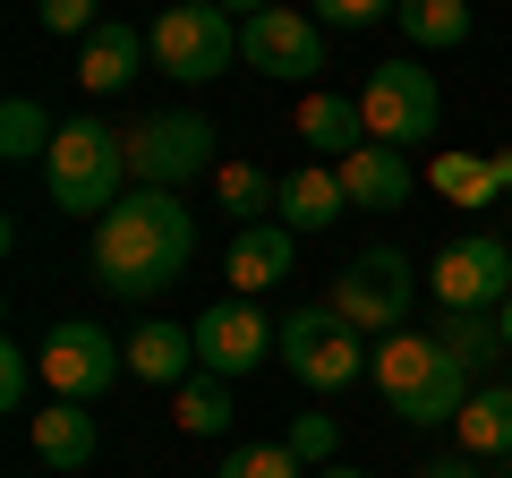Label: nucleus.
Returning a JSON list of instances; mask_svg holds the SVG:
<instances>
[{
  "label": "nucleus",
  "mask_w": 512,
  "mask_h": 478,
  "mask_svg": "<svg viewBox=\"0 0 512 478\" xmlns=\"http://www.w3.org/2000/svg\"><path fill=\"white\" fill-rule=\"evenodd\" d=\"M188 257H197V214L180 205V188H128L94 222V282L111 299H154L188 274Z\"/></svg>",
  "instance_id": "f257e3e1"
},
{
  "label": "nucleus",
  "mask_w": 512,
  "mask_h": 478,
  "mask_svg": "<svg viewBox=\"0 0 512 478\" xmlns=\"http://www.w3.org/2000/svg\"><path fill=\"white\" fill-rule=\"evenodd\" d=\"M367 376L384 385V402L402 410L410 427H444V419H461V402L478 393V376L461 368L436 333H384L376 359H367Z\"/></svg>",
  "instance_id": "f03ea898"
},
{
  "label": "nucleus",
  "mask_w": 512,
  "mask_h": 478,
  "mask_svg": "<svg viewBox=\"0 0 512 478\" xmlns=\"http://www.w3.org/2000/svg\"><path fill=\"white\" fill-rule=\"evenodd\" d=\"M43 171H52V205L60 214H94L103 222L111 205L128 197L120 171H128V137H111L94 111H77V120H60L52 154H43Z\"/></svg>",
  "instance_id": "7ed1b4c3"
},
{
  "label": "nucleus",
  "mask_w": 512,
  "mask_h": 478,
  "mask_svg": "<svg viewBox=\"0 0 512 478\" xmlns=\"http://www.w3.org/2000/svg\"><path fill=\"white\" fill-rule=\"evenodd\" d=\"M146 43H154V69H163V77H180V86H214V77L239 60V18L222 9V0H171Z\"/></svg>",
  "instance_id": "20e7f679"
},
{
  "label": "nucleus",
  "mask_w": 512,
  "mask_h": 478,
  "mask_svg": "<svg viewBox=\"0 0 512 478\" xmlns=\"http://www.w3.org/2000/svg\"><path fill=\"white\" fill-rule=\"evenodd\" d=\"M367 359H376V342H367V333L350 325L333 299H316V308H291V316H282V368H291L299 385L333 393V385H350Z\"/></svg>",
  "instance_id": "39448f33"
},
{
  "label": "nucleus",
  "mask_w": 512,
  "mask_h": 478,
  "mask_svg": "<svg viewBox=\"0 0 512 478\" xmlns=\"http://www.w3.org/2000/svg\"><path fill=\"white\" fill-rule=\"evenodd\" d=\"M205 171H222L205 111H154V120L128 129V180L137 188H188V180H205Z\"/></svg>",
  "instance_id": "423d86ee"
},
{
  "label": "nucleus",
  "mask_w": 512,
  "mask_h": 478,
  "mask_svg": "<svg viewBox=\"0 0 512 478\" xmlns=\"http://www.w3.org/2000/svg\"><path fill=\"white\" fill-rule=\"evenodd\" d=\"M359 111H367V137H376V146H402L410 154L419 137H436V120H444L436 69H419V60H384V69H367Z\"/></svg>",
  "instance_id": "0eeeda50"
},
{
  "label": "nucleus",
  "mask_w": 512,
  "mask_h": 478,
  "mask_svg": "<svg viewBox=\"0 0 512 478\" xmlns=\"http://www.w3.org/2000/svg\"><path fill=\"white\" fill-rule=\"evenodd\" d=\"M410 299H419V265H410L402 248H367V257H350L342 274H333V308H342L350 325L367 333V342L402 333Z\"/></svg>",
  "instance_id": "6e6552de"
},
{
  "label": "nucleus",
  "mask_w": 512,
  "mask_h": 478,
  "mask_svg": "<svg viewBox=\"0 0 512 478\" xmlns=\"http://www.w3.org/2000/svg\"><path fill=\"white\" fill-rule=\"evenodd\" d=\"M43 385H52V402H103L111 385H120L128 368V342H111L103 325H86V316H69V325L43 333Z\"/></svg>",
  "instance_id": "1a4fd4ad"
},
{
  "label": "nucleus",
  "mask_w": 512,
  "mask_h": 478,
  "mask_svg": "<svg viewBox=\"0 0 512 478\" xmlns=\"http://www.w3.org/2000/svg\"><path fill=\"white\" fill-rule=\"evenodd\" d=\"M239 60H248L256 77H291V86H308V77H325V26L308 18V9H256L248 26H239Z\"/></svg>",
  "instance_id": "9d476101"
},
{
  "label": "nucleus",
  "mask_w": 512,
  "mask_h": 478,
  "mask_svg": "<svg viewBox=\"0 0 512 478\" xmlns=\"http://www.w3.org/2000/svg\"><path fill=\"white\" fill-rule=\"evenodd\" d=\"M265 350H282V325L256 299H214L197 316V368L205 376H248Z\"/></svg>",
  "instance_id": "9b49d317"
},
{
  "label": "nucleus",
  "mask_w": 512,
  "mask_h": 478,
  "mask_svg": "<svg viewBox=\"0 0 512 478\" xmlns=\"http://www.w3.org/2000/svg\"><path fill=\"white\" fill-rule=\"evenodd\" d=\"M427 291H436L444 308H504L512 299V248L495 231L453 239V248L436 257V274H427Z\"/></svg>",
  "instance_id": "f8f14e48"
},
{
  "label": "nucleus",
  "mask_w": 512,
  "mask_h": 478,
  "mask_svg": "<svg viewBox=\"0 0 512 478\" xmlns=\"http://www.w3.org/2000/svg\"><path fill=\"white\" fill-rule=\"evenodd\" d=\"M342 188H350V205H367V214H393V205H410V180H419V171H410V154L402 146H376V137H367L359 154H342Z\"/></svg>",
  "instance_id": "ddd939ff"
},
{
  "label": "nucleus",
  "mask_w": 512,
  "mask_h": 478,
  "mask_svg": "<svg viewBox=\"0 0 512 478\" xmlns=\"http://www.w3.org/2000/svg\"><path fill=\"white\" fill-rule=\"evenodd\" d=\"M291 222H239V239H231V291L239 299H256V291H274V282H291Z\"/></svg>",
  "instance_id": "4468645a"
},
{
  "label": "nucleus",
  "mask_w": 512,
  "mask_h": 478,
  "mask_svg": "<svg viewBox=\"0 0 512 478\" xmlns=\"http://www.w3.org/2000/svg\"><path fill=\"white\" fill-rule=\"evenodd\" d=\"M146 52H154V43L137 35V26L103 18V26L86 35V52H77V86H86V94H120L128 77H137V60H146Z\"/></svg>",
  "instance_id": "2eb2a0df"
},
{
  "label": "nucleus",
  "mask_w": 512,
  "mask_h": 478,
  "mask_svg": "<svg viewBox=\"0 0 512 478\" xmlns=\"http://www.w3.org/2000/svg\"><path fill=\"white\" fill-rule=\"evenodd\" d=\"M128 376H146V385H188L197 376V325H137L128 333Z\"/></svg>",
  "instance_id": "dca6fc26"
},
{
  "label": "nucleus",
  "mask_w": 512,
  "mask_h": 478,
  "mask_svg": "<svg viewBox=\"0 0 512 478\" xmlns=\"http://www.w3.org/2000/svg\"><path fill=\"white\" fill-rule=\"evenodd\" d=\"M342 214H350V188H342L333 163H308V171L282 180V214L274 222H291V231H325V222H342Z\"/></svg>",
  "instance_id": "f3484780"
},
{
  "label": "nucleus",
  "mask_w": 512,
  "mask_h": 478,
  "mask_svg": "<svg viewBox=\"0 0 512 478\" xmlns=\"http://www.w3.org/2000/svg\"><path fill=\"white\" fill-rule=\"evenodd\" d=\"M35 453L52 461V470H86V461L103 453L94 410H86V402H43V410H35Z\"/></svg>",
  "instance_id": "a211bd4d"
},
{
  "label": "nucleus",
  "mask_w": 512,
  "mask_h": 478,
  "mask_svg": "<svg viewBox=\"0 0 512 478\" xmlns=\"http://www.w3.org/2000/svg\"><path fill=\"white\" fill-rule=\"evenodd\" d=\"M453 427H461V453L470 461H504L512 453V385H478Z\"/></svg>",
  "instance_id": "6ab92c4d"
},
{
  "label": "nucleus",
  "mask_w": 512,
  "mask_h": 478,
  "mask_svg": "<svg viewBox=\"0 0 512 478\" xmlns=\"http://www.w3.org/2000/svg\"><path fill=\"white\" fill-rule=\"evenodd\" d=\"M299 137H308L325 163H342V154L367 146V111L342 103V94H308V103H299Z\"/></svg>",
  "instance_id": "aec40b11"
},
{
  "label": "nucleus",
  "mask_w": 512,
  "mask_h": 478,
  "mask_svg": "<svg viewBox=\"0 0 512 478\" xmlns=\"http://www.w3.org/2000/svg\"><path fill=\"white\" fill-rule=\"evenodd\" d=\"M393 26H402L410 43H419V52H453V43H470V0H402V9H393Z\"/></svg>",
  "instance_id": "412c9836"
},
{
  "label": "nucleus",
  "mask_w": 512,
  "mask_h": 478,
  "mask_svg": "<svg viewBox=\"0 0 512 478\" xmlns=\"http://www.w3.org/2000/svg\"><path fill=\"white\" fill-rule=\"evenodd\" d=\"M214 197H222L231 222H274L282 214V180H274V171H256V163H222L214 171Z\"/></svg>",
  "instance_id": "4be33fe9"
},
{
  "label": "nucleus",
  "mask_w": 512,
  "mask_h": 478,
  "mask_svg": "<svg viewBox=\"0 0 512 478\" xmlns=\"http://www.w3.org/2000/svg\"><path fill=\"white\" fill-rule=\"evenodd\" d=\"M436 342L444 350H453V359H461V368H487V359H495V350H504V316H495V308H444V325H436Z\"/></svg>",
  "instance_id": "5701e85b"
},
{
  "label": "nucleus",
  "mask_w": 512,
  "mask_h": 478,
  "mask_svg": "<svg viewBox=\"0 0 512 478\" xmlns=\"http://www.w3.org/2000/svg\"><path fill=\"white\" fill-rule=\"evenodd\" d=\"M52 111L43 103H26V94H9V103H0V154H9V163H43V154H52Z\"/></svg>",
  "instance_id": "b1692460"
},
{
  "label": "nucleus",
  "mask_w": 512,
  "mask_h": 478,
  "mask_svg": "<svg viewBox=\"0 0 512 478\" xmlns=\"http://www.w3.org/2000/svg\"><path fill=\"white\" fill-rule=\"evenodd\" d=\"M171 419L188 427V436H222V427H231V376H188L180 385V410H171Z\"/></svg>",
  "instance_id": "393cba45"
},
{
  "label": "nucleus",
  "mask_w": 512,
  "mask_h": 478,
  "mask_svg": "<svg viewBox=\"0 0 512 478\" xmlns=\"http://www.w3.org/2000/svg\"><path fill=\"white\" fill-rule=\"evenodd\" d=\"M436 188H444L453 205H495V197H504L487 154H436Z\"/></svg>",
  "instance_id": "a878e982"
},
{
  "label": "nucleus",
  "mask_w": 512,
  "mask_h": 478,
  "mask_svg": "<svg viewBox=\"0 0 512 478\" xmlns=\"http://www.w3.org/2000/svg\"><path fill=\"white\" fill-rule=\"evenodd\" d=\"M299 470H308V461H299L291 444H231L214 478H299Z\"/></svg>",
  "instance_id": "bb28decb"
},
{
  "label": "nucleus",
  "mask_w": 512,
  "mask_h": 478,
  "mask_svg": "<svg viewBox=\"0 0 512 478\" xmlns=\"http://www.w3.org/2000/svg\"><path fill=\"white\" fill-rule=\"evenodd\" d=\"M282 444H291V453L308 461V470H325V461H333V444H342V427H333V410H299Z\"/></svg>",
  "instance_id": "cd10ccee"
},
{
  "label": "nucleus",
  "mask_w": 512,
  "mask_h": 478,
  "mask_svg": "<svg viewBox=\"0 0 512 478\" xmlns=\"http://www.w3.org/2000/svg\"><path fill=\"white\" fill-rule=\"evenodd\" d=\"M35 376H43V359H35V350H26V342H0V402H9V410H26Z\"/></svg>",
  "instance_id": "c85d7f7f"
},
{
  "label": "nucleus",
  "mask_w": 512,
  "mask_h": 478,
  "mask_svg": "<svg viewBox=\"0 0 512 478\" xmlns=\"http://www.w3.org/2000/svg\"><path fill=\"white\" fill-rule=\"evenodd\" d=\"M402 9V0H316V26H342V35H359V26H384Z\"/></svg>",
  "instance_id": "c756f323"
},
{
  "label": "nucleus",
  "mask_w": 512,
  "mask_h": 478,
  "mask_svg": "<svg viewBox=\"0 0 512 478\" xmlns=\"http://www.w3.org/2000/svg\"><path fill=\"white\" fill-rule=\"evenodd\" d=\"M35 18H43V35H94V0H35Z\"/></svg>",
  "instance_id": "7c9ffc66"
},
{
  "label": "nucleus",
  "mask_w": 512,
  "mask_h": 478,
  "mask_svg": "<svg viewBox=\"0 0 512 478\" xmlns=\"http://www.w3.org/2000/svg\"><path fill=\"white\" fill-rule=\"evenodd\" d=\"M419 478H487V470H478V461H470V453H461V461H427V470H419Z\"/></svg>",
  "instance_id": "2f4dec72"
},
{
  "label": "nucleus",
  "mask_w": 512,
  "mask_h": 478,
  "mask_svg": "<svg viewBox=\"0 0 512 478\" xmlns=\"http://www.w3.org/2000/svg\"><path fill=\"white\" fill-rule=\"evenodd\" d=\"M487 163H495V188L512 197V146H504V154H487Z\"/></svg>",
  "instance_id": "473e14b6"
},
{
  "label": "nucleus",
  "mask_w": 512,
  "mask_h": 478,
  "mask_svg": "<svg viewBox=\"0 0 512 478\" xmlns=\"http://www.w3.org/2000/svg\"><path fill=\"white\" fill-rule=\"evenodd\" d=\"M222 9H231V18H239V26H248V18H256V9H274V0H222Z\"/></svg>",
  "instance_id": "72a5a7b5"
},
{
  "label": "nucleus",
  "mask_w": 512,
  "mask_h": 478,
  "mask_svg": "<svg viewBox=\"0 0 512 478\" xmlns=\"http://www.w3.org/2000/svg\"><path fill=\"white\" fill-rule=\"evenodd\" d=\"M316 478H367V470H333V461H325V470H316Z\"/></svg>",
  "instance_id": "f704fd0d"
},
{
  "label": "nucleus",
  "mask_w": 512,
  "mask_h": 478,
  "mask_svg": "<svg viewBox=\"0 0 512 478\" xmlns=\"http://www.w3.org/2000/svg\"><path fill=\"white\" fill-rule=\"evenodd\" d=\"M495 316H504V350H512V299H504V308H495Z\"/></svg>",
  "instance_id": "c9c22d12"
},
{
  "label": "nucleus",
  "mask_w": 512,
  "mask_h": 478,
  "mask_svg": "<svg viewBox=\"0 0 512 478\" xmlns=\"http://www.w3.org/2000/svg\"><path fill=\"white\" fill-rule=\"evenodd\" d=\"M495 478H512V453H504V461H495Z\"/></svg>",
  "instance_id": "e433bc0d"
}]
</instances>
